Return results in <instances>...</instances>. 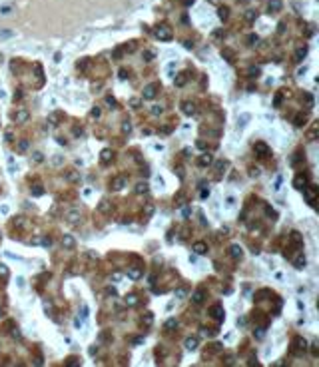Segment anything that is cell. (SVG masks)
<instances>
[{
    "instance_id": "6da1fadb",
    "label": "cell",
    "mask_w": 319,
    "mask_h": 367,
    "mask_svg": "<svg viewBox=\"0 0 319 367\" xmlns=\"http://www.w3.org/2000/svg\"><path fill=\"white\" fill-rule=\"evenodd\" d=\"M66 222L70 223V226H76V223H80L82 222V216H80V211L78 210H70L66 214Z\"/></svg>"
},
{
    "instance_id": "7a4b0ae2",
    "label": "cell",
    "mask_w": 319,
    "mask_h": 367,
    "mask_svg": "<svg viewBox=\"0 0 319 367\" xmlns=\"http://www.w3.org/2000/svg\"><path fill=\"white\" fill-rule=\"evenodd\" d=\"M156 36H158L160 40H164V42L172 40V30H170V26H160L158 30H156Z\"/></svg>"
},
{
    "instance_id": "3957f363",
    "label": "cell",
    "mask_w": 319,
    "mask_h": 367,
    "mask_svg": "<svg viewBox=\"0 0 319 367\" xmlns=\"http://www.w3.org/2000/svg\"><path fill=\"white\" fill-rule=\"evenodd\" d=\"M303 192H305L307 202H313V200H315V194H317V188H315V186H305V188H303Z\"/></svg>"
},
{
    "instance_id": "277c9868",
    "label": "cell",
    "mask_w": 319,
    "mask_h": 367,
    "mask_svg": "<svg viewBox=\"0 0 319 367\" xmlns=\"http://www.w3.org/2000/svg\"><path fill=\"white\" fill-rule=\"evenodd\" d=\"M144 100H152V98H154L156 96V86L154 84H150V86H146V88H144Z\"/></svg>"
},
{
    "instance_id": "5b68a950",
    "label": "cell",
    "mask_w": 319,
    "mask_h": 367,
    "mask_svg": "<svg viewBox=\"0 0 319 367\" xmlns=\"http://www.w3.org/2000/svg\"><path fill=\"white\" fill-rule=\"evenodd\" d=\"M62 245H64L66 250H74L76 241H74V238H72V235H64V238H62Z\"/></svg>"
},
{
    "instance_id": "8992f818",
    "label": "cell",
    "mask_w": 319,
    "mask_h": 367,
    "mask_svg": "<svg viewBox=\"0 0 319 367\" xmlns=\"http://www.w3.org/2000/svg\"><path fill=\"white\" fill-rule=\"evenodd\" d=\"M28 118H30V114H28L26 110H18L16 114H14V120H16V122H26Z\"/></svg>"
},
{
    "instance_id": "52a82bcc",
    "label": "cell",
    "mask_w": 319,
    "mask_h": 367,
    "mask_svg": "<svg viewBox=\"0 0 319 367\" xmlns=\"http://www.w3.org/2000/svg\"><path fill=\"white\" fill-rule=\"evenodd\" d=\"M305 184H307V178H305V176H297V178L293 180V186H295L297 190H303Z\"/></svg>"
},
{
    "instance_id": "ba28073f",
    "label": "cell",
    "mask_w": 319,
    "mask_h": 367,
    "mask_svg": "<svg viewBox=\"0 0 319 367\" xmlns=\"http://www.w3.org/2000/svg\"><path fill=\"white\" fill-rule=\"evenodd\" d=\"M124 186H126V178H116L114 182H112V188H114L116 192H118V190H122Z\"/></svg>"
},
{
    "instance_id": "9c48e42d",
    "label": "cell",
    "mask_w": 319,
    "mask_h": 367,
    "mask_svg": "<svg viewBox=\"0 0 319 367\" xmlns=\"http://www.w3.org/2000/svg\"><path fill=\"white\" fill-rule=\"evenodd\" d=\"M211 315H214L215 319H223V309H221V305H214V307H211Z\"/></svg>"
},
{
    "instance_id": "30bf717a",
    "label": "cell",
    "mask_w": 319,
    "mask_h": 367,
    "mask_svg": "<svg viewBox=\"0 0 319 367\" xmlns=\"http://www.w3.org/2000/svg\"><path fill=\"white\" fill-rule=\"evenodd\" d=\"M193 251H196V253H205V251H208V245H205L204 241H198V244H193Z\"/></svg>"
},
{
    "instance_id": "8fae6325",
    "label": "cell",
    "mask_w": 319,
    "mask_h": 367,
    "mask_svg": "<svg viewBox=\"0 0 319 367\" xmlns=\"http://www.w3.org/2000/svg\"><path fill=\"white\" fill-rule=\"evenodd\" d=\"M182 112H184V114H187V116H192L193 112H196V106H193L192 102H186V104H184V108H182Z\"/></svg>"
},
{
    "instance_id": "7c38bea8",
    "label": "cell",
    "mask_w": 319,
    "mask_h": 367,
    "mask_svg": "<svg viewBox=\"0 0 319 367\" xmlns=\"http://www.w3.org/2000/svg\"><path fill=\"white\" fill-rule=\"evenodd\" d=\"M281 10V0H269V12H279Z\"/></svg>"
},
{
    "instance_id": "4fadbf2b",
    "label": "cell",
    "mask_w": 319,
    "mask_h": 367,
    "mask_svg": "<svg viewBox=\"0 0 319 367\" xmlns=\"http://www.w3.org/2000/svg\"><path fill=\"white\" fill-rule=\"evenodd\" d=\"M307 54V46H299L297 48V52H295V60L299 62V60H303V56Z\"/></svg>"
},
{
    "instance_id": "5bb4252c",
    "label": "cell",
    "mask_w": 319,
    "mask_h": 367,
    "mask_svg": "<svg viewBox=\"0 0 319 367\" xmlns=\"http://www.w3.org/2000/svg\"><path fill=\"white\" fill-rule=\"evenodd\" d=\"M192 299H193V303H202V301H204V289H198V291L192 295Z\"/></svg>"
},
{
    "instance_id": "9a60e30c",
    "label": "cell",
    "mask_w": 319,
    "mask_h": 367,
    "mask_svg": "<svg viewBox=\"0 0 319 367\" xmlns=\"http://www.w3.org/2000/svg\"><path fill=\"white\" fill-rule=\"evenodd\" d=\"M198 164H199V166H209V164H211V156H209V154H204V156H199Z\"/></svg>"
},
{
    "instance_id": "2e32d148",
    "label": "cell",
    "mask_w": 319,
    "mask_h": 367,
    "mask_svg": "<svg viewBox=\"0 0 319 367\" xmlns=\"http://www.w3.org/2000/svg\"><path fill=\"white\" fill-rule=\"evenodd\" d=\"M229 253H231V257H242V247L239 245H231Z\"/></svg>"
},
{
    "instance_id": "e0dca14e",
    "label": "cell",
    "mask_w": 319,
    "mask_h": 367,
    "mask_svg": "<svg viewBox=\"0 0 319 367\" xmlns=\"http://www.w3.org/2000/svg\"><path fill=\"white\" fill-rule=\"evenodd\" d=\"M255 150L259 152V156H267V146L261 144V142H257V144H255Z\"/></svg>"
},
{
    "instance_id": "ac0fdd59",
    "label": "cell",
    "mask_w": 319,
    "mask_h": 367,
    "mask_svg": "<svg viewBox=\"0 0 319 367\" xmlns=\"http://www.w3.org/2000/svg\"><path fill=\"white\" fill-rule=\"evenodd\" d=\"M128 275H130L132 279H138L140 275H142V271H140L138 267H130V269H128Z\"/></svg>"
},
{
    "instance_id": "d6986e66",
    "label": "cell",
    "mask_w": 319,
    "mask_h": 367,
    "mask_svg": "<svg viewBox=\"0 0 319 367\" xmlns=\"http://www.w3.org/2000/svg\"><path fill=\"white\" fill-rule=\"evenodd\" d=\"M186 347L193 351L196 347H198V339H196V337H190V339H186Z\"/></svg>"
},
{
    "instance_id": "ffe728a7",
    "label": "cell",
    "mask_w": 319,
    "mask_h": 367,
    "mask_svg": "<svg viewBox=\"0 0 319 367\" xmlns=\"http://www.w3.org/2000/svg\"><path fill=\"white\" fill-rule=\"evenodd\" d=\"M112 156H114V154H112V150H104L100 158H102V162H104V164H108V162L112 160Z\"/></svg>"
},
{
    "instance_id": "44dd1931",
    "label": "cell",
    "mask_w": 319,
    "mask_h": 367,
    "mask_svg": "<svg viewBox=\"0 0 319 367\" xmlns=\"http://www.w3.org/2000/svg\"><path fill=\"white\" fill-rule=\"evenodd\" d=\"M126 303H128V305H136V303H138V297H136L134 293L126 295Z\"/></svg>"
},
{
    "instance_id": "7402d4cb",
    "label": "cell",
    "mask_w": 319,
    "mask_h": 367,
    "mask_svg": "<svg viewBox=\"0 0 319 367\" xmlns=\"http://www.w3.org/2000/svg\"><path fill=\"white\" fill-rule=\"evenodd\" d=\"M148 192V184H138L136 186V194H146Z\"/></svg>"
},
{
    "instance_id": "603a6c76",
    "label": "cell",
    "mask_w": 319,
    "mask_h": 367,
    "mask_svg": "<svg viewBox=\"0 0 319 367\" xmlns=\"http://www.w3.org/2000/svg\"><path fill=\"white\" fill-rule=\"evenodd\" d=\"M295 267H297V269H303V267H305V257H301V256L297 257V259H295Z\"/></svg>"
},
{
    "instance_id": "cb8c5ba5",
    "label": "cell",
    "mask_w": 319,
    "mask_h": 367,
    "mask_svg": "<svg viewBox=\"0 0 319 367\" xmlns=\"http://www.w3.org/2000/svg\"><path fill=\"white\" fill-rule=\"evenodd\" d=\"M66 180H68V182H78V174L76 172H68L66 174Z\"/></svg>"
},
{
    "instance_id": "d4e9b609",
    "label": "cell",
    "mask_w": 319,
    "mask_h": 367,
    "mask_svg": "<svg viewBox=\"0 0 319 367\" xmlns=\"http://www.w3.org/2000/svg\"><path fill=\"white\" fill-rule=\"evenodd\" d=\"M32 194H34V196H42V194H44V188H42V186H34V188H32Z\"/></svg>"
},
{
    "instance_id": "484cf974",
    "label": "cell",
    "mask_w": 319,
    "mask_h": 367,
    "mask_svg": "<svg viewBox=\"0 0 319 367\" xmlns=\"http://www.w3.org/2000/svg\"><path fill=\"white\" fill-rule=\"evenodd\" d=\"M98 210H100V211H108V210H110V202H106V200H104V202H102V204L98 206Z\"/></svg>"
},
{
    "instance_id": "4316f807",
    "label": "cell",
    "mask_w": 319,
    "mask_h": 367,
    "mask_svg": "<svg viewBox=\"0 0 319 367\" xmlns=\"http://www.w3.org/2000/svg\"><path fill=\"white\" fill-rule=\"evenodd\" d=\"M26 150H28V142H26V140H22V142L18 144V152H26Z\"/></svg>"
},
{
    "instance_id": "83f0119b",
    "label": "cell",
    "mask_w": 319,
    "mask_h": 367,
    "mask_svg": "<svg viewBox=\"0 0 319 367\" xmlns=\"http://www.w3.org/2000/svg\"><path fill=\"white\" fill-rule=\"evenodd\" d=\"M152 321H154V315H152V313H146V317H144V323H146V325H152Z\"/></svg>"
},
{
    "instance_id": "f1b7e54d",
    "label": "cell",
    "mask_w": 319,
    "mask_h": 367,
    "mask_svg": "<svg viewBox=\"0 0 319 367\" xmlns=\"http://www.w3.org/2000/svg\"><path fill=\"white\" fill-rule=\"evenodd\" d=\"M184 84H186V76L182 74V76H178V78H176V86H184Z\"/></svg>"
},
{
    "instance_id": "f546056e",
    "label": "cell",
    "mask_w": 319,
    "mask_h": 367,
    "mask_svg": "<svg viewBox=\"0 0 319 367\" xmlns=\"http://www.w3.org/2000/svg\"><path fill=\"white\" fill-rule=\"evenodd\" d=\"M291 241H295V244H299V241H301V235L297 234V232H293V234H291Z\"/></svg>"
},
{
    "instance_id": "4dcf8cb0",
    "label": "cell",
    "mask_w": 319,
    "mask_h": 367,
    "mask_svg": "<svg viewBox=\"0 0 319 367\" xmlns=\"http://www.w3.org/2000/svg\"><path fill=\"white\" fill-rule=\"evenodd\" d=\"M0 275H2V278H6V275H8V267L2 265V263H0Z\"/></svg>"
},
{
    "instance_id": "1f68e13d",
    "label": "cell",
    "mask_w": 319,
    "mask_h": 367,
    "mask_svg": "<svg viewBox=\"0 0 319 367\" xmlns=\"http://www.w3.org/2000/svg\"><path fill=\"white\" fill-rule=\"evenodd\" d=\"M154 56H156V54H154L152 50H146V52H144V58H146V60H152Z\"/></svg>"
},
{
    "instance_id": "d6a6232c",
    "label": "cell",
    "mask_w": 319,
    "mask_h": 367,
    "mask_svg": "<svg viewBox=\"0 0 319 367\" xmlns=\"http://www.w3.org/2000/svg\"><path fill=\"white\" fill-rule=\"evenodd\" d=\"M245 18H248V20H255V18H257V12H248Z\"/></svg>"
},
{
    "instance_id": "836d02e7",
    "label": "cell",
    "mask_w": 319,
    "mask_h": 367,
    "mask_svg": "<svg viewBox=\"0 0 319 367\" xmlns=\"http://www.w3.org/2000/svg\"><path fill=\"white\" fill-rule=\"evenodd\" d=\"M152 214H154V206L148 204V206H146V216H152Z\"/></svg>"
},
{
    "instance_id": "e575fe53",
    "label": "cell",
    "mask_w": 319,
    "mask_h": 367,
    "mask_svg": "<svg viewBox=\"0 0 319 367\" xmlns=\"http://www.w3.org/2000/svg\"><path fill=\"white\" fill-rule=\"evenodd\" d=\"M184 295H186V289H184V287L176 289V297H184Z\"/></svg>"
},
{
    "instance_id": "d590c367",
    "label": "cell",
    "mask_w": 319,
    "mask_h": 367,
    "mask_svg": "<svg viewBox=\"0 0 319 367\" xmlns=\"http://www.w3.org/2000/svg\"><path fill=\"white\" fill-rule=\"evenodd\" d=\"M220 18H221V20L227 18V8H220Z\"/></svg>"
},
{
    "instance_id": "8d00e7d4",
    "label": "cell",
    "mask_w": 319,
    "mask_h": 367,
    "mask_svg": "<svg viewBox=\"0 0 319 367\" xmlns=\"http://www.w3.org/2000/svg\"><path fill=\"white\" fill-rule=\"evenodd\" d=\"M122 130H124V132H130V130H132V124H130V122H126L124 126H122Z\"/></svg>"
},
{
    "instance_id": "74e56055",
    "label": "cell",
    "mask_w": 319,
    "mask_h": 367,
    "mask_svg": "<svg viewBox=\"0 0 319 367\" xmlns=\"http://www.w3.org/2000/svg\"><path fill=\"white\" fill-rule=\"evenodd\" d=\"M297 347H299V349H305L307 345H305V341H303V339H297Z\"/></svg>"
},
{
    "instance_id": "f35d334b",
    "label": "cell",
    "mask_w": 319,
    "mask_h": 367,
    "mask_svg": "<svg viewBox=\"0 0 319 367\" xmlns=\"http://www.w3.org/2000/svg\"><path fill=\"white\" fill-rule=\"evenodd\" d=\"M249 76H259V68H251V70H249Z\"/></svg>"
},
{
    "instance_id": "ab89813d",
    "label": "cell",
    "mask_w": 319,
    "mask_h": 367,
    "mask_svg": "<svg viewBox=\"0 0 319 367\" xmlns=\"http://www.w3.org/2000/svg\"><path fill=\"white\" fill-rule=\"evenodd\" d=\"M152 114H162V106H154V108H152Z\"/></svg>"
},
{
    "instance_id": "60d3db41",
    "label": "cell",
    "mask_w": 319,
    "mask_h": 367,
    "mask_svg": "<svg viewBox=\"0 0 319 367\" xmlns=\"http://www.w3.org/2000/svg\"><path fill=\"white\" fill-rule=\"evenodd\" d=\"M52 162H54V166H60V164H62V156H56Z\"/></svg>"
},
{
    "instance_id": "b9f144b4",
    "label": "cell",
    "mask_w": 319,
    "mask_h": 367,
    "mask_svg": "<svg viewBox=\"0 0 319 367\" xmlns=\"http://www.w3.org/2000/svg\"><path fill=\"white\" fill-rule=\"evenodd\" d=\"M12 8L10 6H2V8H0V12H2V14H8V12H10Z\"/></svg>"
},
{
    "instance_id": "7bdbcfd3",
    "label": "cell",
    "mask_w": 319,
    "mask_h": 367,
    "mask_svg": "<svg viewBox=\"0 0 319 367\" xmlns=\"http://www.w3.org/2000/svg\"><path fill=\"white\" fill-rule=\"evenodd\" d=\"M130 104H132V108H138V106H140V100H138V98H134Z\"/></svg>"
},
{
    "instance_id": "ee69618b",
    "label": "cell",
    "mask_w": 319,
    "mask_h": 367,
    "mask_svg": "<svg viewBox=\"0 0 319 367\" xmlns=\"http://www.w3.org/2000/svg\"><path fill=\"white\" fill-rule=\"evenodd\" d=\"M273 104H275V106H279V104H281V94L275 96V102H273Z\"/></svg>"
},
{
    "instance_id": "f6af8a7d",
    "label": "cell",
    "mask_w": 319,
    "mask_h": 367,
    "mask_svg": "<svg viewBox=\"0 0 319 367\" xmlns=\"http://www.w3.org/2000/svg\"><path fill=\"white\" fill-rule=\"evenodd\" d=\"M92 116H94V118L100 116V108H94V110H92Z\"/></svg>"
},
{
    "instance_id": "bcb514c9",
    "label": "cell",
    "mask_w": 319,
    "mask_h": 367,
    "mask_svg": "<svg viewBox=\"0 0 319 367\" xmlns=\"http://www.w3.org/2000/svg\"><path fill=\"white\" fill-rule=\"evenodd\" d=\"M42 244H44V245H46V247H50V245H52V241H50V239H48V238H44V239H42Z\"/></svg>"
},
{
    "instance_id": "7dc6e473",
    "label": "cell",
    "mask_w": 319,
    "mask_h": 367,
    "mask_svg": "<svg viewBox=\"0 0 319 367\" xmlns=\"http://www.w3.org/2000/svg\"><path fill=\"white\" fill-rule=\"evenodd\" d=\"M106 293H108V295H116V289L114 287H108V289H106Z\"/></svg>"
},
{
    "instance_id": "c3c4849f",
    "label": "cell",
    "mask_w": 319,
    "mask_h": 367,
    "mask_svg": "<svg viewBox=\"0 0 319 367\" xmlns=\"http://www.w3.org/2000/svg\"><path fill=\"white\" fill-rule=\"evenodd\" d=\"M142 341H144V339H142V337H134V339H132V343H136V345H140V343H142Z\"/></svg>"
},
{
    "instance_id": "681fc988",
    "label": "cell",
    "mask_w": 319,
    "mask_h": 367,
    "mask_svg": "<svg viewBox=\"0 0 319 367\" xmlns=\"http://www.w3.org/2000/svg\"><path fill=\"white\" fill-rule=\"evenodd\" d=\"M174 325H176V319H170V321L166 323V327H174Z\"/></svg>"
},
{
    "instance_id": "f907efd6",
    "label": "cell",
    "mask_w": 319,
    "mask_h": 367,
    "mask_svg": "<svg viewBox=\"0 0 319 367\" xmlns=\"http://www.w3.org/2000/svg\"><path fill=\"white\" fill-rule=\"evenodd\" d=\"M34 162H42V154H34Z\"/></svg>"
},
{
    "instance_id": "816d5d0a",
    "label": "cell",
    "mask_w": 319,
    "mask_h": 367,
    "mask_svg": "<svg viewBox=\"0 0 319 367\" xmlns=\"http://www.w3.org/2000/svg\"><path fill=\"white\" fill-rule=\"evenodd\" d=\"M74 134H76V136H82L84 132H82V130H80V128H74Z\"/></svg>"
},
{
    "instance_id": "f5cc1de1",
    "label": "cell",
    "mask_w": 319,
    "mask_h": 367,
    "mask_svg": "<svg viewBox=\"0 0 319 367\" xmlns=\"http://www.w3.org/2000/svg\"><path fill=\"white\" fill-rule=\"evenodd\" d=\"M0 317H2V311H0Z\"/></svg>"
}]
</instances>
